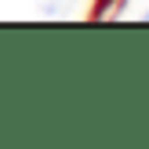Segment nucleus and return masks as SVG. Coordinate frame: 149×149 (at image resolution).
<instances>
[{"mask_svg": "<svg viewBox=\"0 0 149 149\" xmlns=\"http://www.w3.org/2000/svg\"><path fill=\"white\" fill-rule=\"evenodd\" d=\"M73 0H36V7H40V15H47V18H62L65 11H69Z\"/></svg>", "mask_w": 149, "mask_h": 149, "instance_id": "f257e3e1", "label": "nucleus"}, {"mask_svg": "<svg viewBox=\"0 0 149 149\" xmlns=\"http://www.w3.org/2000/svg\"><path fill=\"white\" fill-rule=\"evenodd\" d=\"M146 18H149V11H146Z\"/></svg>", "mask_w": 149, "mask_h": 149, "instance_id": "f03ea898", "label": "nucleus"}]
</instances>
